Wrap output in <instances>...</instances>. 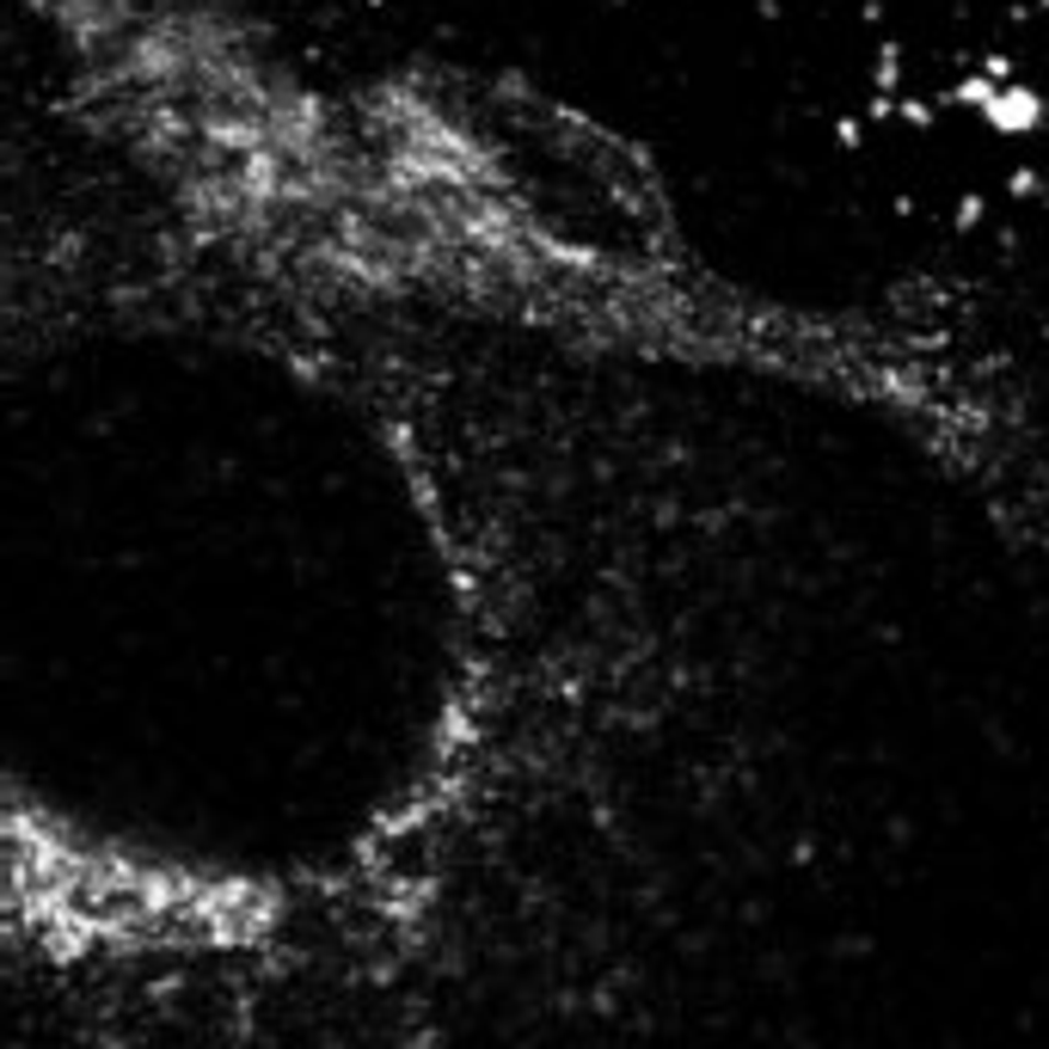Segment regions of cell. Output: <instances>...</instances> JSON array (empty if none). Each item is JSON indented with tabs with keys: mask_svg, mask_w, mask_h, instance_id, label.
<instances>
[{
	"mask_svg": "<svg viewBox=\"0 0 1049 1049\" xmlns=\"http://www.w3.org/2000/svg\"><path fill=\"white\" fill-rule=\"evenodd\" d=\"M872 87H878V93H902V49H896V44H884V49H878Z\"/></svg>",
	"mask_w": 1049,
	"mask_h": 1049,
	"instance_id": "obj_3",
	"label": "cell"
},
{
	"mask_svg": "<svg viewBox=\"0 0 1049 1049\" xmlns=\"http://www.w3.org/2000/svg\"><path fill=\"white\" fill-rule=\"evenodd\" d=\"M1031 7H1044V13H1049V0H1031Z\"/></svg>",
	"mask_w": 1049,
	"mask_h": 1049,
	"instance_id": "obj_7",
	"label": "cell"
},
{
	"mask_svg": "<svg viewBox=\"0 0 1049 1049\" xmlns=\"http://www.w3.org/2000/svg\"><path fill=\"white\" fill-rule=\"evenodd\" d=\"M834 136L848 141V148H860V117H841V124H834Z\"/></svg>",
	"mask_w": 1049,
	"mask_h": 1049,
	"instance_id": "obj_6",
	"label": "cell"
},
{
	"mask_svg": "<svg viewBox=\"0 0 1049 1049\" xmlns=\"http://www.w3.org/2000/svg\"><path fill=\"white\" fill-rule=\"evenodd\" d=\"M994 93H1001V80H994V74H988V68H982V74H964V80H957V87H952V105H964V111H982V105H988V99H994Z\"/></svg>",
	"mask_w": 1049,
	"mask_h": 1049,
	"instance_id": "obj_2",
	"label": "cell"
},
{
	"mask_svg": "<svg viewBox=\"0 0 1049 1049\" xmlns=\"http://www.w3.org/2000/svg\"><path fill=\"white\" fill-rule=\"evenodd\" d=\"M976 117H982L988 136L1013 141V136H1037V129H1044V117H1049V105H1044V93H1037V87H1025V80H1001V93L988 99Z\"/></svg>",
	"mask_w": 1049,
	"mask_h": 1049,
	"instance_id": "obj_1",
	"label": "cell"
},
{
	"mask_svg": "<svg viewBox=\"0 0 1049 1049\" xmlns=\"http://www.w3.org/2000/svg\"><path fill=\"white\" fill-rule=\"evenodd\" d=\"M896 117H902V124L909 129H933V105H926V99H896Z\"/></svg>",
	"mask_w": 1049,
	"mask_h": 1049,
	"instance_id": "obj_4",
	"label": "cell"
},
{
	"mask_svg": "<svg viewBox=\"0 0 1049 1049\" xmlns=\"http://www.w3.org/2000/svg\"><path fill=\"white\" fill-rule=\"evenodd\" d=\"M1006 191H1013V197H1031V191H1037V172H1025V166H1018L1013 178H1006Z\"/></svg>",
	"mask_w": 1049,
	"mask_h": 1049,
	"instance_id": "obj_5",
	"label": "cell"
}]
</instances>
